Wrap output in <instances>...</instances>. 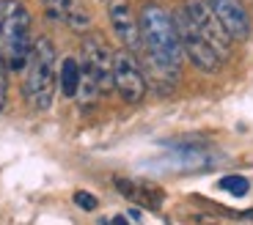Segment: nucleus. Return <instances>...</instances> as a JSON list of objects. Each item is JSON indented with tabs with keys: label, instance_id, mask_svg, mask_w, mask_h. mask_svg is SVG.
I'll list each match as a JSON object with an SVG mask.
<instances>
[{
	"label": "nucleus",
	"instance_id": "obj_1",
	"mask_svg": "<svg viewBox=\"0 0 253 225\" xmlns=\"http://www.w3.org/2000/svg\"><path fill=\"white\" fill-rule=\"evenodd\" d=\"M138 22H140V47L146 50L154 77L171 85L179 77L184 58L173 14L165 11L157 3H146L138 14Z\"/></svg>",
	"mask_w": 253,
	"mask_h": 225
},
{
	"label": "nucleus",
	"instance_id": "obj_2",
	"mask_svg": "<svg viewBox=\"0 0 253 225\" xmlns=\"http://www.w3.org/2000/svg\"><path fill=\"white\" fill-rule=\"evenodd\" d=\"M58 88L55 72V44L47 36L36 38L31 47V58L25 63V102L36 112H44L52 107Z\"/></svg>",
	"mask_w": 253,
	"mask_h": 225
},
{
	"label": "nucleus",
	"instance_id": "obj_3",
	"mask_svg": "<svg viewBox=\"0 0 253 225\" xmlns=\"http://www.w3.org/2000/svg\"><path fill=\"white\" fill-rule=\"evenodd\" d=\"M31 14L19 0H0V61L22 72L31 58Z\"/></svg>",
	"mask_w": 253,
	"mask_h": 225
},
{
	"label": "nucleus",
	"instance_id": "obj_4",
	"mask_svg": "<svg viewBox=\"0 0 253 225\" xmlns=\"http://www.w3.org/2000/svg\"><path fill=\"white\" fill-rule=\"evenodd\" d=\"M173 22H176V33H179V41H182V52L198 72L204 75H217L223 66V61L217 58V52L204 41V36L196 31V25L190 22V17L179 8L173 14Z\"/></svg>",
	"mask_w": 253,
	"mask_h": 225
},
{
	"label": "nucleus",
	"instance_id": "obj_5",
	"mask_svg": "<svg viewBox=\"0 0 253 225\" xmlns=\"http://www.w3.org/2000/svg\"><path fill=\"white\" fill-rule=\"evenodd\" d=\"M182 11L190 17V22L196 25V31L204 36V41L217 52L220 61H226L231 55V41L234 38L226 33V28L220 25V19L215 17L212 6H209V0H184Z\"/></svg>",
	"mask_w": 253,
	"mask_h": 225
},
{
	"label": "nucleus",
	"instance_id": "obj_6",
	"mask_svg": "<svg viewBox=\"0 0 253 225\" xmlns=\"http://www.w3.org/2000/svg\"><path fill=\"white\" fill-rule=\"evenodd\" d=\"M113 91L126 105H140L146 99L149 82H146L143 69L138 66L135 52H129V50L113 52Z\"/></svg>",
	"mask_w": 253,
	"mask_h": 225
},
{
	"label": "nucleus",
	"instance_id": "obj_7",
	"mask_svg": "<svg viewBox=\"0 0 253 225\" xmlns=\"http://www.w3.org/2000/svg\"><path fill=\"white\" fill-rule=\"evenodd\" d=\"M83 75L99 85L102 94L113 91V52L99 36H85L83 41Z\"/></svg>",
	"mask_w": 253,
	"mask_h": 225
},
{
	"label": "nucleus",
	"instance_id": "obj_8",
	"mask_svg": "<svg viewBox=\"0 0 253 225\" xmlns=\"http://www.w3.org/2000/svg\"><path fill=\"white\" fill-rule=\"evenodd\" d=\"M108 19L124 50H129V52L140 50V22H138V14L129 6V0H110Z\"/></svg>",
	"mask_w": 253,
	"mask_h": 225
},
{
	"label": "nucleus",
	"instance_id": "obj_9",
	"mask_svg": "<svg viewBox=\"0 0 253 225\" xmlns=\"http://www.w3.org/2000/svg\"><path fill=\"white\" fill-rule=\"evenodd\" d=\"M209 6H212V11H215V17L220 19V25L226 28V33L234 41H245V38H251V14L245 11V6H242L240 0H209Z\"/></svg>",
	"mask_w": 253,
	"mask_h": 225
},
{
	"label": "nucleus",
	"instance_id": "obj_10",
	"mask_svg": "<svg viewBox=\"0 0 253 225\" xmlns=\"http://www.w3.org/2000/svg\"><path fill=\"white\" fill-rule=\"evenodd\" d=\"M116 189L124 198H129L132 203H140L146 209H157L163 203V192L152 184H140V182H129V179H116Z\"/></svg>",
	"mask_w": 253,
	"mask_h": 225
},
{
	"label": "nucleus",
	"instance_id": "obj_11",
	"mask_svg": "<svg viewBox=\"0 0 253 225\" xmlns=\"http://www.w3.org/2000/svg\"><path fill=\"white\" fill-rule=\"evenodd\" d=\"M80 82H83L80 61L66 58V61L61 63V69H58V88H61V94L66 96V99H75L77 91H80Z\"/></svg>",
	"mask_w": 253,
	"mask_h": 225
},
{
	"label": "nucleus",
	"instance_id": "obj_12",
	"mask_svg": "<svg viewBox=\"0 0 253 225\" xmlns=\"http://www.w3.org/2000/svg\"><path fill=\"white\" fill-rule=\"evenodd\" d=\"M39 3H42L50 22H66V17H69V11L75 8L77 0H39Z\"/></svg>",
	"mask_w": 253,
	"mask_h": 225
},
{
	"label": "nucleus",
	"instance_id": "obj_13",
	"mask_svg": "<svg viewBox=\"0 0 253 225\" xmlns=\"http://www.w3.org/2000/svg\"><path fill=\"white\" fill-rule=\"evenodd\" d=\"M217 187L226 189V192H228V195H234V198H242V195H245L248 189H251V184H248L245 176L231 173V176H223L220 182H217Z\"/></svg>",
	"mask_w": 253,
	"mask_h": 225
},
{
	"label": "nucleus",
	"instance_id": "obj_14",
	"mask_svg": "<svg viewBox=\"0 0 253 225\" xmlns=\"http://www.w3.org/2000/svg\"><path fill=\"white\" fill-rule=\"evenodd\" d=\"M75 203L83 209V212H94V209L99 206V200H96L91 192H85V189H77L75 192Z\"/></svg>",
	"mask_w": 253,
	"mask_h": 225
},
{
	"label": "nucleus",
	"instance_id": "obj_15",
	"mask_svg": "<svg viewBox=\"0 0 253 225\" xmlns=\"http://www.w3.org/2000/svg\"><path fill=\"white\" fill-rule=\"evenodd\" d=\"M6 94H8V77H6V63L0 61V112L6 107Z\"/></svg>",
	"mask_w": 253,
	"mask_h": 225
},
{
	"label": "nucleus",
	"instance_id": "obj_16",
	"mask_svg": "<svg viewBox=\"0 0 253 225\" xmlns=\"http://www.w3.org/2000/svg\"><path fill=\"white\" fill-rule=\"evenodd\" d=\"M108 225H129V223H126L124 214H116V217H110V223H108Z\"/></svg>",
	"mask_w": 253,
	"mask_h": 225
}]
</instances>
